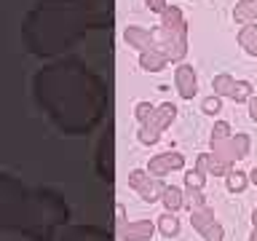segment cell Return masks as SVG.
Masks as SVG:
<instances>
[{"mask_svg": "<svg viewBox=\"0 0 257 241\" xmlns=\"http://www.w3.org/2000/svg\"><path fill=\"white\" fill-rule=\"evenodd\" d=\"M153 48L164 54L166 62H182L188 54V22L177 6H169L161 14V24L153 30Z\"/></svg>", "mask_w": 257, "mask_h": 241, "instance_id": "obj_1", "label": "cell"}, {"mask_svg": "<svg viewBox=\"0 0 257 241\" xmlns=\"http://www.w3.org/2000/svg\"><path fill=\"white\" fill-rule=\"evenodd\" d=\"M174 118H177V104L174 102L158 104V107L150 112V118L145 120V124H140L142 129L137 132V140H140L142 145H156L161 140V134L166 132V126L172 124Z\"/></svg>", "mask_w": 257, "mask_h": 241, "instance_id": "obj_2", "label": "cell"}, {"mask_svg": "<svg viewBox=\"0 0 257 241\" xmlns=\"http://www.w3.org/2000/svg\"><path fill=\"white\" fill-rule=\"evenodd\" d=\"M128 188L140 193L142 201L156 204V201H161V196H164L166 185L161 182V177H153L150 172H145V169H132V172H128Z\"/></svg>", "mask_w": 257, "mask_h": 241, "instance_id": "obj_3", "label": "cell"}, {"mask_svg": "<svg viewBox=\"0 0 257 241\" xmlns=\"http://www.w3.org/2000/svg\"><path fill=\"white\" fill-rule=\"evenodd\" d=\"M249 137L246 134H230L228 140H220V142H212V153L225 164H236V161L246 158L249 156Z\"/></svg>", "mask_w": 257, "mask_h": 241, "instance_id": "obj_4", "label": "cell"}, {"mask_svg": "<svg viewBox=\"0 0 257 241\" xmlns=\"http://www.w3.org/2000/svg\"><path fill=\"white\" fill-rule=\"evenodd\" d=\"M190 222L193 228L198 230V236H204L206 241H222V225L214 220V212L209 206H198V209H190Z\"/></svg>", "mask_w": 257, "mask_h": 241, "instance_id": "obj_5", "label": "cell"}, {"mask_svg": "<svg viewBox=\"0 0 257 241\" xmlns=\"http://www.w3.org/2000/svg\"><path fill=\"white\" fill-rule=\"evenodd\" d=\"M182 166H185V156H182V153L169 150V153H158V156L150 158L148 172H150L153 177H161V180H164L169 172H180Z\"/></svg>", "mask_w": 257, "mask_h": 241, "instance_id": "obj_6", "label": "cell"}, {"mask_svg": "<svg viewBox=\"0 0 257 241\" xmlns=\"http://www.w3.org/2000/svg\"><path fill=\"white\" fill-rule=\"evenodd\" d=\"M174 83H177V91H180L182 99H193L198 94V78L190 64H180L174 70Z\"/></svg>", "mask_w": 257, "mask_h": 241, "instance_id": "obj_7", "label": "cell"}, {"mask_svg": "<svg viewBox=\"0 0 257 241\" xmlns=\"http://www.w3.org/2000/svg\"><path fill=\"white\" fill-rule=\"evenodd\" d=\"M156 233V225L150 220H137V222H126L118 228V236L123 241H148Z\"/></svg>", "mask_w": 257, "mask_h": 241, "instance_id": "obj_8", "label": "cell"}, {"mask_svg": "<svg viewBox=\"0 0 257 241\" xmlns=\"http://www.w3.org/2000/svg\"><path fill=\"white\" fill-rule=\"evenodd\" d=\"M196 169H201L204 174H214V177H228L230 164H225L214 156V153H201L196 158Z\"/></svg>", "mask_w": 257, "mask_h": 241, "instance_id": "obj_9", "label": "cell"}, {"mask_svg": "<svg viewBox=\"0 0 257 241\" xmlns=\"http://www.w3.org/2000/svg\"><path fill=\"white\" fill-rule=\"evenodd\" d=\"M123 40L132 48H137V51H148V48H153V30H142V27H128L123 32Z\"/></svg>", "mask_w": 257, "mask_h": 241, "instance_id": "obj_10", "label": "cell"}, {"mask_svg": "<svg viewBox=\"0 0 257 241\" xmlns=\"http://www.w3.org/2000/svg\"><path fill=\"white\" fill-rule=\"evenodd\" d=\"M161 201H164L166 212H180L185 206V193H182V188H177V185H166Z\"/></svg>", "mask_w": 257, "mask_h": 241, "instance_id": "obj_11", "label": "cell"}, {"mask_svg": "<svg viewBox=\"0 0 257 241\" xmlns=\"http://www.w3.org/2000/svg\"><path fill=\"white\" fill-rule=\"evenodd\" d=\"M238 43L241 48L249 54V56H257V24H244V27L238 30Z\"/></svg>", "mask_w": 257, "mask_h": 241, "instance_id": "obj_12", "label": "cell"}, {"mask_svg": "<svg viewBox=\"0 0 257 241\" xmlns=\"http://www.w3.org/2000/svg\"><path fill=\"white\" fill-rule=\"evenodd\" d=\"M233 19L238 24H249L257 19V0H238L233 8Z\"/></svg>", "mask_w": 257, "mask_h": 241, "instance_id": "obj_13", "label": "cell"}, {"mask_svg": "<svg viewBox=\"0 0 257 241\" xmlns=\"http://www.w3.org/2000/svg\"><path fill=\"white\" fill-rule=\"evenodd\" d=\"M140 64H142V70H148V72H161L169 62L164 59V54L156 51V48H148V51L140 54Z\"/></svg>", "mask_w": 257, "mask_h": 241, "instance_id": "obj_14", "label": "cell"}, {"mask_svg": "<svg viewBox=\"0 0 257 241\" xmlns=\"http://www.w3.org/2000/svg\"><path fill=\"white\" fill-rule=\"evenodd\" d=\"M156 228L161 230V236H166V238L180 236V220H177V214H174V212H164V214H161Z\"/></svg>", "mask_w": 257, "mask_h": 241, "instance_id": "obj_15", "label": "cell"}, {"mask_svg": "<svg viewBox=\"0 0 257 241\" xmlns=\"http://www.w3.org/2000/svg\"><path fill=\"white\" fill-rule=\"evenodd\" d=\"M212 86H214V94L217 96H230L233 94V86H236V78L228 75V72H220V75L212 78Z\"/></svg>", "mask_w": 257, "mask_h": 241, "instance_id": "obj_16", "label": "cell"}, {"mask_svg": "<svg viewBox=\"0 0 257 241\" xmlns=\"http://www.w3.org/2000/svg\"><path fill=\"white\" fill-rule=\"evenodd\" d=\"M225 182H228V190L230 193H244V188L249 185V174L244 172H228V177H225Z\"/></svg>", "mask_w": 257, "mask_h": 241, "instance_id": "obj_17", "label": "cell"}, {"mask_svg": "<svg viewBox=\"0 0 257 241\" xmlns=\"http://www.w3.org/2000/svg\"><path fill=\"white\" fill-rule=\"evenodd\" d=\"M206 185V174L201 169H193V172H185V188L188 190H204Z\"/></svg>", "mask_w": 257, "mask_h": 241, "instance_id": "obj_18", "label": "cell"}, {"mask_svg": "<svg viewBox=\"0 0 257 241\" xmlns=\"http://www.w3.org/2000/svg\"><path fill=\"white\" fill-rule=\"evenodd\" d=\"M249 96H252V83H249V80H236L230 99L233 102H249Z\"/></svg>", "mask_w": 257, "mask_h": 241, "instance_id": "obj_19", "label": "cell"}, {"mask_svg": "<svg viewBox=\"0 0 257 241\" xmlns=\"http://www.w3.org/2000/svg\"><path fill=\"white\" fill-rule=\"evenodd\" d=\"M201 110H204L206 112V115H217V112H220L222 110V96H206V99H204V104H201Z\"/></svg>", "mask_w": 257, "mask_h": 241, "instance_id": "obj_20", "label": "cell"}, {"mask_svg": "<svg viewBox=\"0 0 257 241\" xmlns=\"http://www.w3.org/2000/svg\"><path fill=\"white\" fill-rule=\"evenodd\" d=\"M233 132H230V124L228 120H217L214 129H212V142H220V140H228Z\"/></svg>", "mask_w": 257, "mask_h": 241, "instance_id": "obj_21", "label": "cell"}, {"mask_svg": "<svg viewBox=\"0 0 257 241\" xmlns=\"http://www.w3.org/2000/svg\"><path fill=\"white\" fill-rule=\"evenodd\" d=\"M153 110H156V104H150V102H137V104H134V118L140 120V124H145V120L150 118Z\"/></svg>", "mask_w": 257, "mask_h": 241, "instance_id": "obj_22", "label": "cell"}, {"mask_svg": "<svg viewBox=\"0 0 257 241\" xmlns=\"http://www.w3.org/2000/svg\"><path fill=\"white\" fill-rule=\"evenodd\" d=\"M185 206H188V209L206 206V201H204V196H201V190H190V201H185Z\"/></svg>", "mask_w": 257, "mask_h": 241, "instance_id": "obj_23", "label": "cell"}, {"mask_svg": "<svg viewBox=\"0 0 257 241\" xmlns=\"http://www.w3.org/2000/svg\"><path fill=\"white\" fill-rule=\"evenodd\" d=\"M145 6H148L150 11H156V14H164L166 8H169L166 0H145Z\"/></svg>", "mask_w": 257, "mask_h": 241, "instance_id": "obj_24", "label": "cell"}, {"mask_svg": "<svg viewBox=\"0 0 257 241\" xmlns=\"http://www.w3.org/2000/svg\"><path fill=\"white\" fill-rule=\"evenodd\" d=\"M249 118H252L254 120V124H257V94H252V96H249Z\"/></svg>", "mask_w": 257, "mask_h": 241, "instance_id": "obj_25", "label": "cell"}, {"mask_svg": "<svg viewBox=\"0 0 257 241\" xmlns=\"http://www.w3.org/2000/svg\"><path fill=\"white\" fill-rule=\"evenodd\" d=\"M249 182H252V185H257V166L252 169V172H249Z\"/></svg>", "mask_w": 257, "mask_h": 241, "instance_id": "obj_26", "label": "cell"}, {"mask_svg": "<svg viewBox=\"0 0 257 241\" xmlns=\"http://www.w3.org/2000/svg\"><path fill=\"white\" fill-rule=\"evenodd\" d=\"M249 241H257V225H254V230H252V236H249Z\"/></svg>", "mask_w": 257, "mask_h": 241, "instance_id": "obj_27", "label": "cell"}, {"mask_svg": "<svg viewBox=\"0 0 257 241\" xmlns=\"http://www.w3.org/2000/svg\"><path fill=\"white\" fill-rule=\"evenodd\" d=\"M252 222L257 225V209H254V214H252Z\"/></svg>", "mask_w": 257, "mask_h": 241, "instance_id": "obj_28", "label": "cell"}]
</instances>
